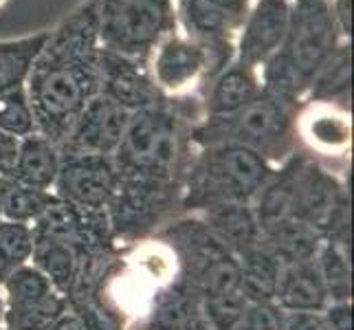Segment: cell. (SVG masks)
Returning <instances> with one entry per match:
<instances>
[{
  "label": "cell",
  "mask_w": 354,
  "mask_h": 330,
  "mask_svg": "<svg viewBox=\"0 0 354 330\" xmlns=\"http://www.w3.org/2000/svg\"><path fill=\"white\" fill-rule=\"evenodd\" d=\"M346 201L350 199L344 185L319 163H313L306 158L297 178L292 218L301 220V223H306L319 234H324L328 220L333 218L337 207Z\"/></svg>",
  "instance_id": "9a60e30c"
},
{
  "label": "cell",
  "mask_w": 354,
  "mask_h": 330,
  "mask_svg": "<svg viewBox=\"0 0 354 330\" xmlns=\"http://www.w3.org/2000/svg\"><path fill=\"white\" fill-rule=\"evenodd\" d=\"M100 33L88 0L48 31L24 82L35 130L62 145L75 119L100 95Z\"/></svg>",
  "instance_id": "6da1fadb"
},
{
  "label": "cell",
  "mask_w": 354,
  "mask_h": 330,
  "mask_svg": "<svg viewBox=\"0 0 354 330\" xmlns=\"http://www.w3.org/2000/svg\"><path fill=\"white\" fill-rule=\"evenodd\" d=\"M176 3H178V0H176Z\"/></svg>",
  "instance_id": "f6af8a7d"
},
{
  "label": "cell",
  "mask_w": 354,
  "mask_h": 330,
  "mask_svg": "<svg viewBox=\"0 0 354 330\" xmlns=\"http://www.w3.org/2000/svg\"><path fill=\"white\" fill-rule=\"evenodd\" d=\"M5 288L9 295V306H27V304H35L44 297H48L55 291L51 282L40 268L24 264L18 271L11 273L5 279Z\"/></svg>",
  "instance_id": "1f68e13d"
},
{
  "label": "cell",
  "mask_w": 354,
  "mask_h": 330,
  "mask_svg": "<svg viewBox=\"0 0 354 330\" xmlns=\"http://www.w3.org/2000/svg\"><path fill=\"white\" fill-rule=\"evenodd\" d=\"M18 152H20V139L0 130V178L14 174Z\"/></svg>",
  "instance_id": "8d00e7d4"
},
{
  "label": "cell",
  "mask_w": 354,
  "mask_h": 330,
  "mask_svg": "<svg viewBox=\"0 0 354 330\" xmlns=\"http://www.w3.org/2000/svg\"><path fill=\"white\" fill-rule=\"evenodd\" d=\"M100 93L128 113L148 108L163 97L148 62L108 48H102L100 53Z\"/></svg>",
  "instance_id": "4fadbf2b"
},
{
  "label": "cell",
  "mask_w": 354,
  "mask_h": 330,
  "mask_svg": "<svg viewBox=\"0 0 354 330\" xmlns=\"http://www.w3.org/2000/svg\"><path fill=\"white\" fill-rule=\"evenodd\" d=\"M3 315H5V304H3V297H0V320H3Z\"/></svg>",
  "instance_id": "7bdbcfd3"
},
{
  "label": "cell",
  "mask_w": 354,
  "mask_h": 330,
  "mask_svg": "<svg viewBox=\"0 0 354 330\" xmlns=\"http://www.w3.org/2000/svg\"><path fill=\"white\" fill-rule=\"evenodd\" d=\"M339 42L330 0H292L284 42L260 68L262 89L299 104Z\"/></svg>",
  "instance_id": "3957f363"
},
{
  "label": "cell",
  "mask_w": 354,
  "mask_h": 330,
  "mask_svg": "<svg viewBox=\"0 0 354 330\" xmlns=\"http://www.w3.org/2000/svg\"><path fill=\"white\" fill-rule=\"evenodd\" d=\"M330 14L344 40H352V0H330Z\"/></svg>",
  "instance_id": "ab89813d"
},
{
  "label": "cell",
  "mask_w": 354,
  "mask_h": 330,
  "mask_svg": "<svg viewBox=\"0 0 354 330\" xmlns=\"http://www.w3.org/2000/svg\"><path fill=\"white\" fill-rule=\"evenodd\" d=\"M275 302L284 313H322L328 306V291L317 262L284 266Z\"/></svg>",
  "instance_id": "ac0fdd59"
},
{
  "label": "cell",
  "mask_w": 354,
  "mask_h": 330,
  "mask_svg": "<svg viewBox=\"0 0 354 330\" xmlns=\"http://www.w3.org/2000/svg\"><path fill=\"white\" fill-rule=\"evenodd\" d=\"M253 0H178V29L201 42L236 40Z\"/></svg>",
  "instance_id": "5bb4252c"
},
{
  "label": "cell",
  "mask_w": 354,
  "mask_h": 330,
  "mask_svg": "<svg viewBox=\"0 0 354 330\" xmlns=\"http://www.w3.org/2000/svg\"><path fill=\"white\" fill-rule=\"evenodd\" d=\"M48 330H84L82 322L77 320V315L75 313H64V315H59L55 324L48 328Z\"/></svg>",
  "instance_id": "60d3db41"
},
{
  "label": "cell",
  "mask_w": 354,
  "mask_h": 330,
  "mask_svg": "<svg viewBox=\"0 0 354 330\" xmlns=\"http://www.w3.org/2000/svg\"><path fill=\"white\" fill-rule=\"evenodd\" d=\"M198 102L189 95H163L156 104L132 113L113 163L121 178L180 181Z\"/></svg>",
  "instance_id": "7a4b0ae2"
},
{
  "label": "cell",
  "mask_w": 354,
  "mask_h": 330,
  "mask_svg": "<svg viewBox=\"0 0 354 330\" xmlns=\"http://www.w3.org/2000/svg\"><path fill=\"white\" fill-rule=\"evenodd\" d=\"M240 262V293L249 304L275 302L284 266L264 244H255L238 255Z\"/></svg>",
  "instance_id": "7402d4cb"
},
{
  "label": "cell",
  "mask_w": 354,
  "mask_h": 330,
  "mask_svg": "<svg viewBox=\"0 0 354 330\" xmlns=\"http://www.w3.org/2000/svg\"><path fill=\"white\" fill-rule=\"evenodd\" d=\"M102 48L150 62L165 35L178 29L176 0H88Z\"/></svg>",
  "instance_id": "8992f818"
},
{
  "label": "cell",
  "mask_w": 354,
  "mask_h": 330,
  "mask_svg": "<svg viewBox=\"0 0 354 330\" xmlns=\"http://www.w3.org/2000/svg\"><path fill=\"white\" fill-rule=\"evenodd\" d=\"M68 311L66 297L53 291L51 295L27 304V306H9L3 315L7 322V330H48L59 315Z\"/></svg>",
  "instance_id": "83f0119b"
},
{
  "label": "cell",
  "mask_w": 354,
  "mask_h": 330,
  "mask_svg": "<svg viewBox=\"0 0 354 330\" xmlns=\"http://www.w3.org/2000/svg\"><path fill=\"white\" fill-rule=\"evenodd\" d=\"M130 115L132 113L102 93L95 95L75 119L68 137L59 145V152L113 156L126 132Z\"/></svg>",
  "instance_id": "8fae6325"
},
{
  "label": "cell",
  "mask_w": 354,
  "mask_h": 330,
  "mask_svg": "<svg viewBox=\"0 0 354 330\" xmlns=\"http://www.w3.org/2000/svg\"><path fill=\"white\" fill-rule=\"evenodd\" d=\"M284 330H330V326L319 313H286Z\"/></svg>",
  "instance_id": "74e56055"
},
{
  "label": "cell",
  "mask_w": 354,
  "mask_h": 330,
  "mask_svg": "<svg viewBox=\"0 0 354 330\" xmlns=\"http://www.w3.org/2000/svg\"><path fill=\"white\" fill-rule=\"evenodd\" d=\"M306 156L304 154H290L284 158L279 169H273V174L262 185V190L255 194V207L253 214L258 220V227L264 231L273 229L275 225L292 218V207H295V192H297V178Z\"/></svg>",
  "instance_id": "2e32d148"
},
{
  "label": "cell",
  "mask_w": 354,
  "mask_h": 330,
  "mask_svg": "<svg viewBox=\"0 0 354 330\" xmlns=\"http://www.w3.org/2000/svg\"><path fill=\"white\" fill-rule=\"evenodd\" d=\"M262 93L260 71L234 59L221 75L205 89V117H225L244 108Z\"/></svg>",
  "instance_id": "e0dca14e"
},
{
  "label": "cell",
  "mask_w": 354,
  "mask_h": 330,
  "mask_svg": "<svg viewBox=\"0 0 354 330\" xmlns=\"http://www.w3.org/2000/svg\"><path fill=\"white\" fill-rule=\"evenodd\" d=\"M187 330H212L209 326H207V322L203 320V315H198L196 320H194L189 326H187Z\"/></svg>",
  "instance_id": "b9f144b4"
},
{
  "label": "cell",
  "mask_w": 354,
  "mask_h": 330,
  "mask_svg": "<svg viewBox=\"0 0 354 330\" xmlns=\"http://www.w3.org/2000/svg\"><path fill=\"white\" fill-rule=\"evenodd\" d=\"M33 229L24 223L0 220V284L31 260Z\"/></svg>",
  "instance_id": "f1b7e54d"
},
{
  "label": "cell",
  "mask_w": 354,
  "mask_h": 330,
  "mask_svg": "<svg viewBox=\"0 0 354 330\" xmlns=\"http://www.w3.org/2000/svg\"><path fill=\"white\" fill-rule=\"evenodd\" d=\"M205 212L207 216L203 223L234 255H240L255 244H260L262 231L249 203H227Z\"/></svg>",
  "instance_id": "d6986e66"
},
{
  "label": "cell",
  "mask_w": 354,
  "mask_h": 330,
  "mask_svg": "<svg viewBox=\"0 0 354 330\" xmlns=\"http://www.w3.org/2000/svg\"><path fill=\"white\" fill-rule=\"evenodd\" d=\"M59 161H62L59 145L42 137L40 132H33L20 139V152L11 178L33 190L48 192L55 185Z\"/></svg>",
  "instance_id": "ffe728a7"
},
{
  "label": "cell",
  "mask_w": 354,
  "mask_h": 330,
  "mask_svg": "<svg viewBox=\"0 0 354 330\" xmlns=\"http://www.w3.org/2000/svg\"><path fill=\"white\" fill-rule=\"evenodd\" d=\"M326 322L330 330H352V304L348 302H333L326 306Z\"/></svg>",
  "instance_id": "f35d334b"
},
{
  "label": "cell",
  "mask_w": 354,
  "mask_h": 330,
  "mask_svg": "<svg viewBox=\"0 0 354 330\" xmlns=\"http://www.w3.org/2000/svg\"><path fill=\"white\" fill-rule=\"evenodd\" d=\"M59 172L55 178V196L80 210H106L119 187V172L113 156L59 152Z\"/></svg>",
  "instance_id": "9c48e42d"
},
{
  "label": "cell",
  "mask_w": 354,
  "mask_h": 330,
  "mask_svg": "<svg viewBox=\"0 0 354 330\" xmlns=\"http://www.w3.org/2000/svg\"><path fill=\"white\" fill-rule=\"evenodd\" d=\"M51 201H53L51 192L22 185V183H18L11 176L0 178V214H3V220L24 223V225L35 223Z\"/></svg>",
  "instance_id": "4316f807"
},
{
  "label": "cell",
  "mask_w": 354,
  "mask_h": 330,
  "mask_svg": "<svg viewBox=\"0 0 354 330\" xmlns=\"http://www.w3.org/2000/svg\"><path fill=\"white\" fill-rule=\"evenodd\" d=\"M292 0H253L236 35V59L251 68H262L284 42Z\"/></svg>",
  "instance_id": "7c38bea8"
},
{
  "label": "cell",
  "mask_w": 354,
  "mask_h": 330,
  "mask_svg": "<svg viewBox=\"0 0 354 330\" xmlns=\"http://www.w3.org/2000/svg\"><path fill=\"white\" fill-rule=\"evenodd\" d=\"M180 205L212 210L227 203H251L273 174V163L242 145H209L189 161Z\"/></svg>",
  "instance_id": "5b68a950"
},
{
  "label": "cell",
  "mask_w": 354,
  "mask_h": 330,
  "mask_svg": "<svg viewBox=\"0 0 354 330\" xmlns=\"http://www.w3.org/2000/svg\"><path fill=\"white\" fill-rule=\"evenodd\" d=\"M0 330H5V328H0Z\"/></svg>",
  "instance_id": "ee69618b"
},
{
  "label": "cell",
  "mask_w": 354,
  "mask_h": 330,
  "mask_svg": "<svg viewBox=\"0 0 354 330\" xmlns=\"http://www.w3.org/2000/svg\"><path fill=\"white\" fill-rule=\"evenodd\" d=\"M31 258H33V266L40 268L48 282H51V286L59 295L66 297L73 291V286H75L82 271L80 255L75 253V249L62 240L33 236Z\"/></svg>",
  "instance_id": "603a6c76"
},
{
  "label": "cell",
  "mask_w": 354,
  "mask_h": 330,
  "mask_svg": "<svg viewBox=\"0 0 354 330\" xmlns=\"http://www.w3.org/2000/svg\"><path fill=\"white\" fill-rule=\"evenodd\" d=\"M260 242L271 251L282 266H292L310 262L319 253L324 238L317 229L301 223L297 218H288L262 234Z\"/></svg>",
  "instance_id": "44dd1931"
},
{
  "label": "cell",
  "mask_w": 354,
  "mask_h": 330,
  "mask_svg": "<svg viewBox=\"0 0 354 330\" xmlns=\"http://www.w3.org/2000/svg\"><path fill=\"white\" fill-rule=\"evenodd\" d=\"M247 300L242 293H231L223 297L201 300V315L212 330H236L244 309H247Z\"/></svg>",
  "instance_id": "836d02e7"
},
{
  "label": "cell",
  "mask_w": 354,
  "mask_h": 330,
  "mask_svg": "<svg viewBox=\"0 0 354 330\" xmlns=\"http://www.w3.org/2000/svg\"><path fill=\"white\" fill-rule=\"evenodd\" d=\"M352 84V44L348 40L339 42V46L326 59L319 73L310 82L306 97L315 104H346L350 100Z\"/></svg>",
  "instance_id": "d4e9b609"
},
{
  "label": "cell",
  "mask_w": 354,
  "mask_h": 330,
  "mask_svg": "<svg viewBox=\"0 0 354 330\" xmlns=\"http://www.w3.org/2000/svg\"><path fill=\"white\" fill-rule=\"evenodd\" d=\"M150 71L163 95H185L194 84L205 86L209 51L201 40L176 29L156 44L150 55Z\"/></svg>",
  "instance_id": "30bf717a"
},
{
  "label": "cell",
  "mask_w": 354,
  "mask_h": 330,
  "mask_svg": "<svg viewBox=\"0 0 354 330\" xmlns=\"http://www.w3.org/2000/svg\"><path fill=\"white\" fill-rule=\"evenodd\" d=\"M46 40L48 31H38L16 40H0V95L24 86Z\"/></svg>",
  "instance_id": "484cf974"
},
{
  "label": "cell",
  "mask_w": 354,
  "mask_h": 330,
  "mask_svg": "<svg viewBox=\"0 0 354 330\" xmlns=\"http://www.w3.org/2000/svg\"><path fill=\"white\" fill-rule=\"evenodd\" d=\"M163 238L172 244L183 264L180 277L187 279L201 300L240 293V262L218 240L203 220H180Z\"/></svg>",
  "instance_id": "52a82bcc"
},
{
  "label": "cell",
  "mask_w": 354,
  "mask_h": 330,
  "mask_svg": "<svg viewBox=\"0 0 354 330\" xmlns=\"http://www.w3.org/2000/svg\"><path fill=\"white\" fill-rule=\"evenodd\" d=\"M180 181L121 178L106 207L113 236L137 238L150 231L174 207Z\"/></svg>",
  "instance_id": "ba28073f"
},
{
  "label": "cell",
  "mask_w": 354,
  "mask_h": 330,
  "mask_svg": "<svg viewBox=\"0 0 354 330\" xmlns=\"http://www.w3.org/2000/svg\"><path fill=\"white\" fill-rule=\"evenodd\" d=\"M299 104L262 93L244 108L225 117H203L192 130V143L198 148L209 145H242L262 154L266 161L288 158L297 134Z\"/></svg>",
  "instance_id": "277c9868"
},
{
  "label": "cell",
  "mask_w": 354,
  "mask_h": 330,
  "mask_svg": "<svg viewBox=\"0 0 354 330\" xmlns=\"http://www.w3.org/2000/svg\"><path fill=\"white\" fill-rule=\"evenodd\" d=\"M0 130L14 134L18 139L38 132L24 86L0 95Z\"/></svg>",
  "instance_id": "d6a6232c"
},
{
  "label": "cell",
  "mask_w": 354,
  "mask_h": 330,
  "mask_svg": "<svg viewBox=\"0 0 354 330\" xmlns=\"http://www.w3.org/2000/svg\"><path fill=\"white\" fill-rule=\"evenodd\" d=\"M308 137L313 143L328 150L344 148V145L350 143V124L344 117H337V115H317V117H310Z\"/></svg>",
  "instance_id": "e575fe53"
},
{
  "label": "cell",
  "mask_w": 354,
  "mask_h": 330,
  "mask_svg": "<svg viewBox=\"0 0 354 330\" xmlns=\"http://www.w3.org/2000/svg\"><path fill=\"white\" fill-rule=\"evenodd\" d=\"M317 268L328 291V300L348 302L352 295V271H350V253L335 247L330 242H324L317 253Z\"/></svg>",
  "instance_id": "f546056e"
},
{
  "label": "cell",
  "mask_w": 354,
  "mask_h": 330,
  "mask_svg": "<svg viewBox=\"0 0 354 330\" xmlns=\"http://www.w3.org/2000/svg\"><path fill=\"white\" fill-rule=\"evenodd\" d=\"M286 313L275 302L247 304L236 330H284Z\"/></svg>",
  "instance_id": "d590c367"
},
{
  "label": "cell",
  "mask_w": 354,
  "mask_h": 330,
  "mask_svg": "<svg viewBox=\"0 0 354 330\" xmlns=\"http://www.w3.org/2000/svg\"><path fill=\"white\" fill-rule=\"evenodd\" d=\"M201 315V297L187 279H178L156 297L145 330H187Z\"/></svg>",
  "instance_id": "cb8c5ba5"
},
{
  "label": "cell",
  "mask_w": 354,
  "mask_h": 330,
  "mask_svg": "<svg viewBox=\"0 0 354 330\" xmlns=\"http://www.w3.org/2000/svg\"><path fill=\"white\" fill-rule=\"evenodd\" d=\"M66 304H71V309L77 315L84 330H121L115 315L97 297V288L91 282L77 279L73 291L66 295Z\"/></svg>",
  "instance_id": "4dcf8cb0"
}]
</instances>
